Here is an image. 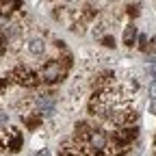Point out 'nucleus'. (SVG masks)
Returning a JSON list of instances; mask_svg holds the SVG:
<instances>
[{
	"instance_id": "8",
	"label": "nucleus",
	"mask_w": 156,
	"mask_h": 156,
	"mask_svg": "<svg viewBox=\"0 0 156 156\" xmlns=\"http://www.w3.org/2000/svg\"><path fill=\"white\" fill-rule=\"evenodd\" d=\"M102 41H104V46H108V48H115V39H113V37H104Z\"/></svg>"
},
{
	"instance_id": "9",
	"label": "nucleus",
	"mask_w": 156,
	"mask_h": 156,
	"mask_svg": "<svg viewBox=\"0 0 156 156\" xmlns=\"http://www.w3.org/2000/svg\"><path fill=\"white\" fill-rule=\"evenodd\" d=\"M147 72H150V76H152V80H156V63H152V65L147 67Z\"/></svg>"
},
{
	"instance_id": "11",
	"label": "nucleus",
	"mask_w": 156,
	"mask_h": 156,
	"mask_svg": "<svg viewBox=\"0 0 156 156\" xmlns=\"http://www.w3.org/2000/svg\"><path fill=\"white\" fill-rule=\"evenodd\" d=\"M35 156H50V152H48V150H39Z\"/></svg>"
},
{
	"instance_id": "5",
	"label": "nucleus",
	"mask_w": 156,
	"mask_h": 156,
	"mask_svg": "<svg viewBox=\"0 0 156 156\" xmlns=\"http://www.w3.org/2000/svg\"><path fill=\"white\" fill-rule=\"evenodd\" d=\"M136 35H139V30H136V26H126V30H124V44L130 48V46H134V39H136Z\"/></svg>"
},
{
	"instance_id": "1",
	"label": "nucleus",
	"mask_w": 156,
	"mask_h": 156,
	"mask_svg": "<svg viewBox=\"0 0 156 156\" xmlns=\"http://www.w3.org/2000/svg\"><path fill=\"white\" fill-rule=\"evenodd\" d=\"M41 78L46 83H56L65 78V65H61V61H48L41 69Z\"/></svg>"
},
{
	"instance_id": "2",
	"label": "nucleus",
	"mask_w": 156,
	"mask_h": 156,
	"mask_svg": "<svg viewBox=\"0 0 156 156\" xmlns=\"http://www.w3.org/2000/svg\"><path fill=\"white\" fill-rule=\"evenodd\" d=\"M11 78H13L17 85H22V87H35V85L39 83V78L35 76V72H33L30 67H26V65L15 67L13 74H11Z\"/></svg>"
},
{
	"instance_id": "10",
	"label": "nucleus",
	"mask_w": 156,
	"mask_h": 156,
	"mask_svg": "<svg viewBox=\"0 0 156 156\" xmlns=\"http://www.w3.org/2000/svg\"><path fill=\"white\" fill-rule=\"evenodd\" d=\"M5 50H7V44H5V39H0V56L5 54Z\"/></svg>"
},
{
	"instance_id": "7",
	"label": "nucleus",
	"mask_w": 156,
	"mask_h": 156,
	"mask_svg": "<svg viewBox=\"0 0 156 156\" xmlns=\"http://www.w3.org/2000/svg\"><path fill=\"white\" fill-rule=\"evenodd\" d=\"M147 93H150V98H152V100H156V80H152V85H150Z\"/></svg>"
},
{
	"instance_id": "3",
	"label": "nucleus",
	"mask_w": 156,
	"mask_h": 156,
	"mask_svg": "<svg viewBox=\"0 0 156 156\" xmlns=\"http://www.w3.org/2000/svg\"><path fill=\"white\" fill-rule=\"evenodd\" d=\"M35 104H37V108H39L41 115H52L54 113V100L50 95H37Z\"/></svg>"
},
{
	"instance_id": "4",
	"label": "nucleus",
	"mask_w": 156,
	"mask_h": 156,
	"mask_svg": "<svg viewBox=\"0 0 156 156\" xmlns=\"http://www.w3.org/2000/svg\"><path fill=\"white\" fill-rule=\"evenodd\" d=\"M58 156H85V152H83V147L80 145H74V143H65L63 147H61V152H58Z\"/></svg>"
},
{
	"instance_id": "6",
	"label": "nucleus",
	"mask_w": 156,
	"mask_h": 156,
	"mask_svg": "<svg viewBox=\"0 0 156 156\" xmlns=\"http://www.w3.org/2000/svg\"><path fill=\"white\" fill-rule=\"evenodd\" d=\"M28 52L39 56V54H44L46 52V44H44V39H33V41L28 44Z\"/></svg>"
},
{
	"instance_id": "12",
	"label": "nucleus",
	"mask_w": 156,
	"mask_h": 156,
	"mask_svg": "<svg viewBox=\"0 0 156 156\" xmlns=\"http://www.w3.org/2000/svg\"><path fill=\"white\" fill-rule=\"evenodd\" d=\"M152 113L156 115V100H152Z\"/></svg>"
}]
</instances>
